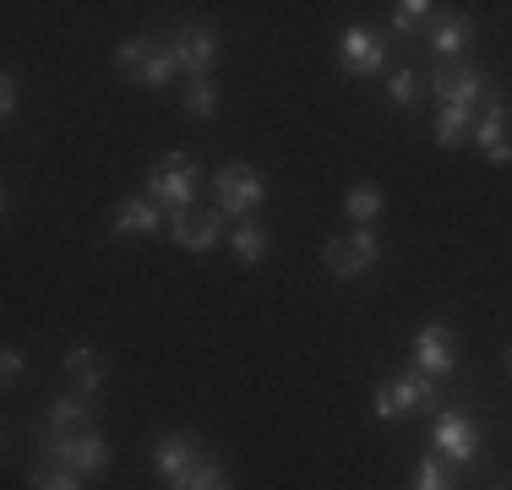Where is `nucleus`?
I'll return each mask as SVG.
<instances>
[{
  "label": "nucleus",
  "instance_id": "1",
  "mask_svg": "<svg viewBox=\"0 0 512 490\" xmlns=\"http://www.w3.org/2000/svg\"><path fill=\"white\" fill-rule=\"evenodd\" d=\"M115 71L131 77L137 88H169L180 66H175V55H169L164 33H137V39H126L115 49Z\"/></svg>",
  "mask_w": 512,
  "mask_h": 490
},
{
  "label": "nucleus",
  "instance_id": "2",
  "mask_svg": "<svg viewBox=\"0 0 512 490\" xmlns=\"http://www.w3.org/2000/svg\"><path fill=\"white\" fill-rule=\"evenodd\" d=\"M197 186H202V164L191 153H164L148 169V196L164 207V213H186V207H197Z\"/></svg>",
  "mask_w": 512,
  "mask_h": 490
},
{
  "label": "nucleus",
  "instance_id": "3",
  "mask_svg": "<svg viewBox=\"0 0 512 490\" xmlns=\"http://www.w3.org/2000/svg\"><path fill=\"white\" fill-rule=\"evenodd\" d=\"M262 169H251V164H224V169H213V207L224 218H235V224H246V218H256V207H262Z\"/></svg>",
  "mask_w": 512,
  "mask_h": 490
},
{
  "label": "nucleus",
  "instance_id": "4",
  "mask_svg": "<svg viewBox=\"0 0 512 490\" xmlns=\"http://www.w3.org/2000/svg\"><path fill=\"white\" fill-rule=\"evenodd\" d=\"M431 403H442V387H436V376L409 371V376H398V382H382V387H376L371 409H376V420H404V414L431 409Z\"/></svg>",
  "mask_w": 512,
  "mask_h": 490
},
{
  "label": "nucleus",
  "instance_id": "5",
  "mask_svg": "<svg viewBox=\"0 0 512 490\" xmlns=\"http://www.w3.org/2000/svg\"><path fill=\"white\" fill-rule=\"evenodd\" d=\"M39 452L44 458H60L88 480V474H104L109 469V441L99 431H77V436H60V431H44L39 425Z\"/></svg>",
  "mask_w": 512,
  "mask_h": 490
},
{
  "label": "nucleus",
  "instance_id": "6",
  "mask_svg": "<svg viewBox=\"0 0 512 490\" xmlns=\"http://www.w3.org/2000/svg\"><path fill=\"white\" fill-rule=\"evenodd\" d=\"M491 88H496L491 77H480L474 66H458V60H436V71H431V93L442 109H474V115H480V104Z\"/></svg>",
  "mask_w": 512,
  "mask_h": 490
},
{
  "label": "nucleus",
  "instance_id": "7",
  "mask_svg": "<svg viewBox=\"0 0 512 490\" xmlns=\"http://www.w3.org/2000/svg\"><path fill=\"white\" fill-rule=\"evenodd\" d=\"M164 39H169V55H175V66L186 71L191 82L213 71V60H218V33H213V28H202V22H180V28H169Z\"/></svg>",
  "mask_w": 512,
  "mask_h": 490
},
{
  "label": "nucleus",
  "instance_id": "8",
  "mask_svg": "<svg viewBox=\"0 0 512 490\" xmlns=\"http://www.w3.org/2000/svg\"><path fill=\"white\" fill-rule=\"evenodd\" d=\"M474 147H480L491 164H512V137H507V98H502V88H491L485 93V104H480V115H474Z\"/></svg>",
  "mask_w": 512,
  "mask_h": 490
},
{
  "label": "nucleus",
  "instance_id": "9",
  "mask_svg": "<svg viewBox=\"0 0 512 490\" xmlns=\"http://www.w3.org/2000/svg\"><path fill=\"white\" fill-rule=\"evenodd\" d=\"M322 262H327V273H338V278H360L365 267L382 262V240H376L371 229H349V235L327 240Z\"/></svg>",
  "mask_w": 512,
  "mask_h": 490
},
{
  "label": "nucleus",
  "instance_id": "10",
  "mask_svg": "<svg viewBox=\"0 0 512 490\" xmlns=\"http://www.w3.org/2000/svg\"><path fill=\"white\" fill-rule=\"evenodd\" d=\"M431 447H442L447 463H474L480 458V425L463 420L458 409H442L436 425H431Z\"/></svg>",
  "mask_w": 512,
  "mask_h": 490
},
{
  "label": "nucleus",
  "instance_id": "11",
  "mask_svg": "<svg viewBox=\"0 0 512 490\" xmlns=\"http://www.w3.org/2000/svg\"><path fill=\"white\" fill-rule=\"evenodd\" d=\"M338 66H344L349 77H376V71L387 66L382 33H371V28H344V33H338Z\"/></svg>",
  "mask_w": 512,
  "mask_h": 490
},
{
  "label": "nucleus",
  "instance_id": "12",
  "mask_svg": "<svg viewBox=\"0 0 512 490\" xmlns=\"http://www.w3.org/2000/svg\"><path fill=\"white\" fill-rule=\"evenodd\" d=\"M224 235V213L218 207H186V213H169V240L186 245V251H213Z\"/></svg>",
  "mask_w": 512,
  "mask_h": 490
},
{
  "label": "nucleus",
  "instance_id": "13",
  "mask_svg": "<svg viewBox=\"0 0 512 490\" xmlns=\"http://www.w3.org/2000/svg\"><path fill=\"white\" fill-rule=\"evenodd\" d=\"M453 365H458L453 327L431 322V327H420V333H414V371H425V376H447Z\"/></svg>",
  "mask_w": 512,
  "mask_h": 490
},
{
  "label": "nucleus",
  "instance_id": "14",
  "mask_svg": "<svg viewBox=\"0 0 512 490\" xmlns=\"http://www.w3.org/2000/svg\"><path fill=\"white\" fill-rule=\"evenodd\" d=\"M202 458H207L202 441H197V436H186V431L158 436V441H153V469L164 474V480H180V474H186L191 463H202Z\"/></svg>",
  "mask_w": 512,
  "mask_h": 490
},
{
  "label": "nucleus",
  "instance_id": "15",
  "mask_svg": "<svg viewBox=\"0 0 512 490\" xmlns=\"http://www.w3.org/2000/svg\"><path fill=\"white\" fill-rule=\"evenodd\" d=\"M158 229H164V207H158L153 196H126V202L115 207V235L142 240V235H158Z\"/></svg>",
  "mask_w": 512,
  "mask_h": 490
},
{
  "label": "nucleus",
  "instance_id": "16",
  "mask_svg": "<svg viewBox=\"0 0 512 490\" xmlns=\"http://www.w3.org/2000/svg\"><path fill=\"white\" fill-rule=\"evenodd\" d=\"M93 414H99V403H93V398H77V392H66V398H50V414H44V431H60V436L93 431Z\"/></svg>",
  "mask_w": 512,
  "mask_h": 490
},
{
  "label": "nucleus",
  "instance_id": "17",
  "mask_svg": "<svg viewBox=\"0 0 512 490\" xmlns=\"http://www.w3.org/2000/svg\"><path fill=\"white\" fill-rule=\"evenodd\" d=\"M66 376H71V387H77V398H99L104 392V360L93 349H71L66 354Z\"/></svg>",
  "mask_w": 512,
  "mask_h": 490
},
{
  "label": "nucleus",
  "instance_id": "18",
  "mask_svg": "<svg viewBox=\"0 0 512 490\" xmlns=\"http://www.w3.org/2000/svg\"><path fill=\"white\" fill-rule=\"evenodd\" d=\"M442 22V6H431V0H404V6H393V33L398 39H431V28Z\"/></svg>",
  "mask_w": 512,
  "mask_h": 490
},
{
  "label": "nucleus",
  "instance_id": "19",
  "mask_svg": "<svg viewBox=\"0 0 512 490\" xmlns=\"http://www.w3.org/2000/svg\"><path fill=\"white\" fill-rule=\"evenodd\" d=\"M88 480H82L77 469H71V463H60V458H33L28 463V490H82Z\"/></svg>",
  "mask_w": 512,
  "mask_h": 490
},
{
  "label": "nucleus",
  "instance_id": "20",
  "mask_svg": "<svg viewBox=\"0 0 512 490\" xmlns=\"http://www.w3.org/2000/svg\"><path fill=\"white\" fill-rule=\"evenodd\" d=\"M469 44H474V22L469 17H442L431 28V55L436 60H458Z\"/></svg>",
  "mask_w": 512,
  "mask_h": 490
},
{
  "label": "nucleus",
  "instance_id": "21",
  "mask_svg": "<svg viewBox=\"0 0 512 490\" xmlns=\"http://www.w3.org/2000/svg\"><path fill=\"white\" fill-rule=\"evenodd\" d=\"M414 490H458V474L442 452H425L420 469H414Z\"/></svg>",
  "mask_w": 512,
  "mask_h": 490
},
{
  "label": "nucleus",
  "instance_id": "22",
  "mask_svg": "<svg viewBox=\"0 0 512 490\" xmlns=\"http://www.w3.org/2000/svg\"><path fill=\"white\" fill-rule=\"evenodd\" d=\"M169 490H229V474L218 469V458H202V463H191L180 480H169Z\"/></svg>",
  "mask_w": 512,
  "mask_h": 490
},
{
  "label": "nucleus",
  "instance_id": "23",
  "mask_svg": "<svg viewBox=\"0 0 512 490\" xmlns=\"http://www.w3.org/2000/svg\"><path fill=\"white\" fill-rule=\"evenodd\" d=\"M344 213L355 218V229H371V218H382V186H355L344 196Z\"/></svg>",
  "mask_w": 512,
  "mask_h": 490
},
{
  "label": "nucleus",
  "instance_id": "24",
  "mask_svg": "<svg viewBox=\"0 0 512 490\" xmlns=\"http://www.w3.org/2000/svg\"><path fill=\"white\" fill-rule=\"evenodd\" d=\"M229 245H235L240 262H262V256H267V229L256 224V218H246V224L229 229Z\"/></svg>",
  "mask_w": 512,
  "mask_h": 490
},
{
  "label": "nucleus",
  "instance_id": "25",
  "mask_svg": "<svg viewBox=\"0 0 512 490\" xmlns=\"http://www.w3.org/2000/svg\"><path fill=\"white\" fill-rule=\"evenodd\" d=\"M186 115L191 120H213L218 115V88H213V77H197V82H186Z\"/></svg>",
  "mask_w": 512,
  "mask_h": 490
},
{
  "label": "nucleus",
  "instance_id": "26",
  "mask_svg": "<svg viewBox=\"0 0 512 490\" xmlns=\"http://www.w3.org/2000/svg\"><path fill=\"white\" fill-rule=\"evenodd\" d=\"M469 131H474V109H442L436 115V142L442 147H458Z\"/></svg>",
  "mask_w": 512,
  "mask_h": 490
},
{
  "label": "nucleus",
  "instance_id": "27",
  "mask_svg": "<svg viewBox=\"0 0 512 490\" xmlns=\"http://www.w3.org/2000/svg\"><path fill=\"white\" fill-rule=\"evenodd\" d=\"M420 88H425L420 71H393V77H387V98H393L398 109H414V104H420Z\"/></svg>",
  "mask_w": 512,
  "mask_h": 490
},
{
  "label": "nucleus",
  "instance_id": "28",
  "mask_svg": "<svg viewBox=\"0 0 512 490\" xmlns=\"http://www.w3.org/2000/svg\"><path fill=\"white\" fill-rule=\"evenodd\" d=\"M0 376H6V387L22 376V349H11V343H6V354H0Z\"/></svg>",
  "mask_w": 512,
  "mask_h": 490
},
{
  "label": "nucleus",
  "instance_id": "29",
  "mask_svg": "<svg viewBox=\"0 0 512 490\" xmlns=\"http://www.w3.org/2000/svg\"><path fill=\"white\" fill-rule=\"evenodd\" d=\"M11 109H17V77H0V115H11Z\"/></svg>",
  "mask_w": 512,
  "mask_h": 490
},
{
  "label": "nucleus",
  "instance_id": "30",
  "mask_svg": "<svg viewBox=\"0 0 512 490\" xmlns=\"http://www.w3.org/2000/svg\"><path fill=\"white\" fill-rule=\"evenodd\" d=\"M507 371H512V349H507Z\"/></svg>",
  "mask_w": 512,
  "mask_h": 490
},
{
  "label": "nucleus",
  "instance_id": "31",
  "mask_svg": "<svg viewBox=\"0 0 512 490\" xmlns=\"http://www.w3.org/2000/svg\"><path fill=\"white\" fill-rule=\"evenodd\" d=\"M496 490H502V485H496Z\"/></svg>",
  "mask_w": 512,
  "mask_h": 490
}]
</instances>
